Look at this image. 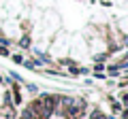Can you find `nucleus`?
Wrapping results in <instances>:
<instances>
[{
	"instance_id": "nucleus-1",
	"label": "nucleus",
	"mask_w": 128,
	"mask_h": 119,
	"mask_svg": "<svg viewBox=\"0 0 128 119\" xmlns=\"http://www.w3.org/2000/svg\"><path fill=\"white\" fill-rule=\"evenodd\" d=\"M90 119H107V117H105V115H102V113H98V111H94Z\"/></svg>"
}]
</instances>
